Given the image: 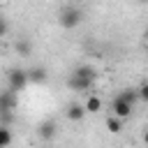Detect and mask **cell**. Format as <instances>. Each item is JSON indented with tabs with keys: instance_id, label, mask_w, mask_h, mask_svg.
Instances as JSON below:
<instances>
[{
	"instance_id": "cell-13",
	"label": "cell",
	"mask_w": 148,
	"mask_h": 148,
	"mask_svg": "<svg viewBox=\"0 0 148 148\" xmlns=\"http://www.w3.org/2000/svg\"><path fill=\"white\" fill-rule=\"evenodd\" d=\"M106 130H109L111 134L123 132V120H120V118H116V116H109V118H106Z\"/></svg>"
},
{
	"instance_id": "cell-7",
	"label": "cell",
	"mask_w": 148,
	"mask_h": 148,
	"mask_svg": "<svg viewBox=\"0 0 148 148\" xmlns=\"http://www.w3.org/2000/svg\"><path fill=\"white\" fill-rule=\"evenodd\" d=\"M14 106H16V92H12V90L7 88V90L2 92V97H0V111H2V116L9 113Z\"/></svg>"
},
{
	"instance_id": "cell-14",
	"label": "cell",
	"mask_w": 148,
	"mask_h": 148,
	"mask_svg": "<svg viewBox=\"0 0 148 148\" xmlns=\"http://www.w3.org/2000/svg\"><path fill=\"white\" fill-rule=\"evenodd\" d=\"M9 143H12V132H9V127H7V125H2V127H0V146H2V148H7Z\"/></svg>"
},
{
	"instance_id": "cell-3",
	"label": "cell",
	"mask_w": 148,
	"mask_h": 148,
	"mask_svg": "<svg viewBox=\"0 0 148 148\" xmlns=\"http://www.w3.org/2000/svg\"><path fill=\"white\" fill-rule=\"evenodd\" d=\"M67 88L74 90V92H86V90L92 88V79H81V76L69 74V79H67Z\"/></svg>"
},
{
	"instance_id": "cell-15",
	"label": "cell",
	"mask_w": 148,
	"mask_h": 148,
	"mask_svg": "<svg viewBox=\"0 0 148 148\" xmlns=\"http://www.w3.org/2000/svg\"><path fill=\"white\" fill-rule=\"evenodd\" d=\"M139 97H141L143 102H148V83H143V86L139 88Z\"/></svg>"
},
{
	"instance_id": "cell-12",
	"label": "cell",
	"mask_w": 148,
	"mask_h": 148,
	"mask_svg": "<svg viewBox=\"0 0 148 148\" xmlns=\"http://www.w3.org/2000/svg\"><path fill=\"white\" fill-rule=\"evenodd\" d=\"M83 106H86V111H88V113H97V111H102V99H99L97 95H90V97L86 99V104H83Z\"/></svg>"
},
{
	"instance_id": "cell-5",
	"label": "cell",
	"mask_w": 148,
	"mask_h": 148,
	"mask_svg": "<svg viewBox=\"0 0 148 148\" xmlns=\"http://www.w3.org/2000/svg\"><path fill=\"white\" fill-rule=\"evenodd\" d=\"M56 132H58V125H56V120H44V123H39V127H37V134H39L44 141H51V139H56Z\"/></svg>"
},
{
	"instance_id": "cell-8",
	"label": "cell",
	"mask_w": 148,
	"mask_h": 148,
	"mask_svg": "<svg viewBox=\"0 0 148 148\" xmlns=\"http://www.w3.org/2000/svg\"><path fill=\"white\" fill-rule=\"evenodd\" d=\"M116 97H118V99H123V102H127L130 106H134V104L141 99V97H139V90H134V88H123Z\"/></svg>"
},
{
	"instance_id": "cell-17",
	"label": "cell",
	"mask_w": 148,
	"mask_h": 148,
	"mask_svg": "<svg viewBox=\"0 0 148 148\" xmlns=\"http://www.w3.org/2000/svg\"><path fill=\"white\" fill-rule=\"evenodd\" d=\"M143 37H146V42H148V28H146V30H143Z\"/></svg>"
},
{
	"instance_id": "cell-16",
	"label": "cell",
	"mask_w": 148,
	"mask_h": 148,
	"mask_svg": "<svg viewBox=\"0 0 148 148\" xmlns=\"http://www.w3.org/2000/svg\"><path fill=\"white\" fill-rule=\"evenodd\" d=\"M143 143H146V146H148V130H146V132H143Z\"/></svg>"
},
{
	"instance_id": "cell-4",
	"label": "cell",
	"mask_w": 148,
	"mask_h": 148,
	"mask_svg": "<svg viewBox=\"0 0 148 148\" xmlns=\"http://www.w3.org/2000/svg\"><path fill=\"white\" fill-rule=\"evenodd\" d=\"M132 109L134 106H130L127 102H123V99H113V104H111V116H116V118H120V120H125V118H130L132 116Z\"/></svg>"
},
{
	"instance_id": "cell-1",
	"label": "cell",
	"mask_w": 148,
	"mask_h": 148,
	"mask_svg": "<svg viewBox=\"0 0 148 148\" xmlns=\"http://www.w3.org/2000/svg\"><path fill=\"white\" fill-rule=\"evenodd\" d=\"M81 21H83V12H81V7H74V5H65V7H60V12H58V23H60L62 28L72 30V28H76Z\"/></svg>"
},
{
	"instance_id": "cell-9",
	"label": "cell",
	"mask_w": 148,
	"mask_h": 148,
	"mask_svg": "<svg viewBox=\"0 0 148 148\" xmlns=\"http://www.w3.org/2000/svg\"><path fill=\"white\" fill-rule=\"evenodd\" d=\"M14 46H16V53L23 56V58H28V56L32 53V44H30V39H25V37H18Z\"/></svg>"
},
{
	"instance_id": "cell-11",
	"label": "cell",
	"mask_w": 148,
	"mask_h": 148,
	"mask_svg": "<svg viewBox=\"0 0 148 148\" xmlns=\"http://www.w3.org/2000/svg\"><path fill=\"white\" fill-rule=\"evenodd\" d=\"M28 79L32 83H44L46 81V69L44 67H32V69H28Z\"/></svg>"
},
{
	"instance_id": "cell-6",
	"label": "cell",
	"mask_w": 148,
	"mask_h": 148,
	"mask_svg": "<svg viewBox=\"0 0 148 148\" xmlns=\"http://www.w3.org/2000/svg\"><path fill=\"white\" fill-rule=\"evenodd\" d=\"M86 113H88V111H86L83 104H67V109H65V116H67V120H72V123L83 120Z\"/></svg>"
},
{
	"instance_id": "cell-2",
	"label": "cell",
	"mask_w": 148,
	"mask_h": 148,
	"mask_svg": "<svg viewBox=\"0 0 148 148\" xmlns=\"http://www.w3.org/2000/svg\"><path fill=\"white\" fill-rule=\"evenodd\" d=\"M7 83H9V90H12V92H21V90L30 83L28 72H25V69H9V74H7Z\"/></svg>"
},
{
	"instance_id": "cell-10",
	"label": "cell",
	"mask_w": 148,
	"mask_h": 148,
	"mask_svg": "<svg viewBox=\"0 0 148 148\" xmlns=\"http://www.w3.org/2000/svg\"><path fill=\"white\" fill-rule=\"evenodd\" d=\"M72 74H74V76H81V79H92V81H95V67H92V65H79Z\"/></svg>"
}]
</instances>
